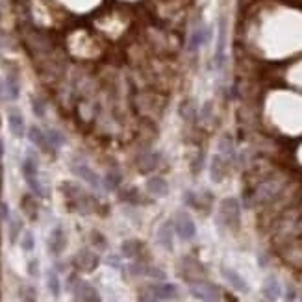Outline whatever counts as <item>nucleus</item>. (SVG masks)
<instances>
[{
	"label": "nucleus",
	"mask_w": 302,
	"mask_h": 302,
	"mask_svg": "<svg viewBox=\"0 0 302 302\" xmlns=\"http://www.w3.org/2000/svg\"><path fill=\"white\" fill-rule=\"evenodd\" d=\"M217 221L221 226H224L226 230H239V224H241V206H239L238 199H222L221 204H219V210H217Z\"/></svg>",
	"instance_id": "1"
},
{
	"label": "nucleus",
	"mask_w": 302,
	"mask_h": 302,
	"mask_svg": "<svg viewBox=\"0 0 302 302\" xmlns=\"http://www.w3.org/2000/svg\"><path fill=\"white\" fill-rule=\"evenodd\" d=\"M189 293L200 302H219L221 300V289L217 284L208 280H197L189 284Z\"/></svg>",
	"instance_id": "2"
},
{
	"label": "nucleus",
	"mask_w": 302,
	"mask_h": 302,
	"mask_svg": "<svg viewBox=\"0 0 302 302\" xmlns=\"http://www.w3.org/2000/svg\"><path fill=\"white\" fill-rule=\"evenodd\" d=\"M171 221H173L174 232L182 241H191L197 236V224L187 211H176Z\"/></svg>",
	"instance_id": "3"
},
{
	"label": "nucleus",
	"mask_w": 302,
	"mask_h": 302,
	"mask_svg": "<svg viewBox=\"0 0 302 302\" xmlns=\"http://www.w3.org/2000/svg\"><path fill=\"white\" fill-rule=\"evenodd\" d=\"M21 169H22V176H24V180H26V183H28V187L32 189L37 197H45L43 185H41V182H39L37 162H35L32 156H26L24 160H22Z\"/></svg>",
	"instance_id": "4"
},
{
	"label": "nucleus",
	"mask_w": 302,
	"mask_h": 302,
	"mask_svg": "<svg viewBox=\"0 0 302 302\" xmlns=\"http://www.w3.org/2000/svg\"><path fill=\"white\" fill-rule=\"evenodd\" d=\"M72 300L74 302H102V297L95 286H91L89 282H76V286L72 287Z\"/></svg>",
	"instance_id": "5"
},
{
	"label": "nucleus",
	"mask_w": 302,
	"mask_h": 302,
	"mask_svg": "<svg viewBox=\"0 0 302 302\" xmlns=\"http://www.w3.org/2000/svg\"><path fill=\"white\" fill-rule=\"evenodd\" d=\"M98 256L89 248H82L74 256V267L82 273H93L98 267Z\"/></svg>",
	"instance_id": "6"
},
{
	"label": "nucleus",
	"mask_w": 302,
	"mask_h": 302,
	"mask_svg": "<svg viewBox=\"0 0 302 302\" xmlns=\"http://www.w3.org/2000/svg\"><path fill=\"white\" fill-rule=\"evenodd\" d=\"M72 173L76 174V176H80L84 182H87L91 187H95V189H98L100 185H102V182H100V178H98V174L93 171L87 163H84V162H74L72 165Z\"/></svg>",
	"instance_id": "7"
},
{
	"label": "nucleus",
	"mask_w": 302,
	"mask_h": 302,
	"mask_svg": "<svg viewBox=\"0 0 302 302\" xmlns=\"http://www.w3.org/2000/svg\"><path fill=\"white\" fill-rule=\"evenodd\" d=\"M47 245H49V252L52 254V256H60V254L65 250V247H67V236H65L63 228L61 226L52 228Z\"/></svg>",
	"instance_id": "8"
},
{
	"label": "nucleus",
	"mask_w": 302,
	"mask_h": 302,
	"mask_svg": "<svg viewBox=\"0 0 302 302\" xmlns=\"http://www.w3.org/2000/svg\"><path fill=\"white\" fill-rule=\"evenodd\" d=\"M226 171H228V160L222 154H215V156L211 158V163H210V178L213 183H221L226 176Z\"/></svg>",
	"instance_id": "9"
},
{
	"label": "nucleus",
	"mask_w": 302,
	"mask_h": 302,
	"mask_svg": "<svg viewBox=\"0 0 302 302\" xmlns=\"http://www.w3.org/2000/svg\"><path fill=\"white\" fill-rule=\"evenodd\" d=\"M173 236H174V226H173V221H165L162 226L158 228V234H156V241L158 245H162L167 252H173L174 250V241H173Z\"/></svg>",
	"instance_id": "10"
},
{
	"label": "nucleus",
	"mask_w": 302,
	"mask_h": 302,
	"mask_svg": "<svg viewBox=\"0 0 302 302\" xmlns=\"http://www.w3.org/2000/svg\"><path fill=\"white\" fill-rule=\"evenodd\" d=\"M150 289L154 291L158 300H174L178 298V286L174 284H169V282H160V284H154L150 286Z\"/></svg>",
	"instance_id": "11"
},
{
	"label": "nucleus",
	"mask_w": 302,
	"mask_h": 302,
	"mask_svg": "<svg viewBox=\"0 0 302 302\" xmlns=\"http://www.w3.org/2000/svg\"><path fill=\"white\" fill-rule=\"evenodd\" d=\"M146 191L156 197V199H165L169 195V183L163 176H150L146 180Z\"/></svg>",
	"instance_id": "12"
},
{
	"label": "nucleus",
	"mask_w": 302,
	"mask_h": 302,
	"mask_svg": "<svg viewBox=\"0 0 302 302\" xmlns=\"http://www.w3.org/2000/svg\"><path fill=\"white\" fill-rule=\"evenodd\" d=\"M222 276H224V280L230 284V286L236 289V291H239V293H248V284H247V280L243 278L241 275H239L238 271L236 269H230V267H222Z\"/></svg>",
	"instance_id": "13"
},
{
	"label": "nucleus",
	"mask_w": 302,
	"mask_h": 302,
	"mask_svg": "<svg viewBox=\"0 0 302 302\" xmlns=\"http://www.w3.org/2000/svg\"><path fill=\"white\" fill-rule=\"evenodd\" d=\"M261 293L263 297L269 302H276L282 297V287L280 282L276 280V276H267L263 280V286H261Z\"/></svg>",
	"instance_id": "14"
},
{
	"label": "nucleus",
	"mask_w": 302,
	"mask_h": 302,
	"mask_svg": "<svg viewBox=\"0 0 302 302\" xmlns=\"http://www.w3.org/2000/svg\"><path fill=\"white\" fill-rule=\"evenodd\" d=\"M8 126H10V132L13 137H17V139L24 137L26 128H24V117L21 115V111L11 109L10 114H8Z\"/></svg>",
	"instance_id": "15"
},
{
	"label": "nucleus",
	"mask_w": 302,
	"mask_h": 302,
	"mask_svg": "<svg viewBox=\"0 0 302 302\" xmlns=\"http://www.w3.org/2000/svg\"><path fill=\"white\" fill-rule=\"evenodd\" d=\"M28 137H30V141H32L33 145L39 146L43 152H56L54 148L50 146L49 139H47V134H45L41 128H37V126H32V128L28 130Z\"/></svg>",
	"instance_id": "16"
},
{
	"label": "nucleus",
	"mask_w": 302,
	"mask_h": 302,
	"mask_svg": "<svg viewBox=\"0 0 302 302\" xmlns=\"http://www.w3.org/2000/svg\"><path fill=\"white\" fill-rule=\"evenodd\" d=\"M224 43H226V24H224V21H221L219 39H217V50H215V65L219 69H222V65H224Z\"/></svg>",
	"instance_id": "17"
},
{
	"label": "nucleus",
	"mask_w": 302,
	"mask_h": 302,
	"mask_svg": "<svg viewBox=\"0 0 302 302\" xmlns=\"http://www.w3.org/2000/svg\"><path fill=\"white\" fill-rule=\"evenodd\" d=\"M22 211H24V215L30 219V221H35L37 219V213H39V208H37V202L33 199L32 195H24L22 197Z\"/></svg>",
	"instance_id": "18"
},
{
	"label": "nucleus",
	"mask_w": 302,
	"mask_h": 302,
	"mask_svg": "<svg viewBox=\"0 0 302 302\" xmlns=\"http://www.w3.org/2000/svg\"><path fill=\"white\" fill-rule=\"evenodd\" d=\"M47 287H49L50 295H52L54 298L60 297V293H61L60 276H58V273H56V271H52V269L47 273Z\"/></svg>",
	"instance_id": "19"
},
{
	"label": "nucleus",
	"mask_w": 302,
	"mask_h": 302,
	"mask_svg": "<svg viewBox=\"0 0 302 302\" xmlns=\"http://www.w3.org/2000/svg\"><path fill=\"white\" fill-rule=\"evenodd\" d=\"M141 248H143V245H141L137 239H128V241L123 243L121 250H123L124 258H137L141 252Z\"/></svg>",
	"instance_id": "20"
},
{
	"label": "nucleus",
	"mask_w": 302,
	"mask_h": 302,
	"mask_svg": "<svg viewBox=\"0 0 302 302\" xmlns=\"http://www.w3.org/2000/svg\"><path fill=\"white\" fill-rule=\"evenodd\" d=\"M45 134H47V139H49V143H50V146H52V148H60L61 145H63L65 143V137L63 135L60 134V132H58V130L56 128H50V130H47V132H45Z\"/></svg>",
	"instance_id": "21"
},
{
	"label": "nucleus",
	"mask_w": 302,
	"mask_h": 302,
	"mask_svg": "<svg viewBox=\"0 0 302 302\" xmlns=\"http://www.w3.org/2000/svg\"><path fill=\"white\" fill-rule=\"evenodd\" d=\"M10 241L11 243H17V239H19V234H21L22 230V222L19 217H10Z\"/></svg>",
	"instance_id": "22"
},
{
	"label": "nucleus",
	"mask_w": 302,
	"mask_h": 302,
	"mask_svg": "<svg viewBox=\"0 0 302 302\" xmlns=\"http://www.w3.org/2000/svg\"><path fill=\"white\" fill-rule=\"evenodd\" d=\"M121 183V174L119 173H114V171H109L106 174V178H104V187L108 189V191H114V189L119 187Z\"/></svg>",
	"instance_id": "23"
},
{
	"label": "nucleus",
	"mask_w": 302,
	"mask_h": 302,
	"mask_svg": "<svg viewBox=\"0 0 302 302\" xmlns=\"http://www.w3.org/2000/svg\"><path fill=\"white\" fill-rule=\"evenodd\" d=\"M33 247H35V239H33V234L30 230H24L21 238V248L24 252H32Z\"/></svg>",
	"instance_id": "24"
},
{
	"label": "nucleus",
	"mask_w": 302,
	"mask_h": 302,
	"mask_svg": "<svg viewBox=\"0 0 302 302\" xmlns=\"http://www.w3.org/2000/svg\"><path fill=\"white\" fill-rule=\"evenodd\" d=\"M6 91H8L10 98H13V100L19 97V82H17L15 76H8L6 78Z\"/></svg>",
	"instance_id": "25"
},
{
	"label": "nucleus",
	"mask_w": 302,
	"mask_h": 302,
	"mask_svg": "<svg viewBox=\"0 0 302 302\" xmlns=\"http://www.w3.org/2000/svg\"><path fill=\"white\" fill-rule=\"evenodd\" d=\"M180 115H182L185 121H193L195 117V109H193V104L187 102V100H183L182 106H180Z\"/></svg>",
	"instance_id": "26"
},
{
	"label": "nucleus",
	"mask_w": 302,
	"mask_h": 302,
	"mask_svg": "<svg viewBox=\"0 0 302 302\" xmlns=\"http://www.w3.org/2000/svg\"><path fill=\"white\" fill-rule=\"evenodd\" d=\"M32 109H33V115H37V117H45V104H43L41 98H33Z\"/></svg>",
	"instance_id": "27"
},
{
	"label": "nucleus",
	"mask_w": 302,
	"mask_h": 302,
	"mask_svg": "<svg viewBox=\"0 0 302 302\" xmlns=\"http://www.w3.org/2000/svg\"><path fill=\"white\" fill-rule=\"evenodd\" d=\"M139 302H160L156 298V295H154V291H152L150 287H146L145 291L139 295Z\"/></svg>",
	"instance_id": "28"
},
{
	"label": "nucleus",
	"mask_w": 302,
	"mask_h": 302,
	"mask_svg": "<svg viewBox=\"0 0 302 302\" xmlns=\"http://www.w3.org/2000/svg\"><path fill=\"white\" fill-rule=\"evenodd\" d=\"M91 241H93V245H97L100 250H104V248H106V239L102 238V234L93 232L91 234Z\"/></svg>",
	"instance_id": "29"
},
{
	"label": "nucleus",
	"mask_w": 302,
	"mask_h": 302,
	"mask_svg": "<svg viewBox=\"0 0 302 302\" xmlns=\"http://www.w3.org/2000/svg\"><path fill=\"white\" fill-rule=\"evenodd\" d=\"M28 275L30 276L39 275V259H30L28 261Z\"/></svg>",
	"instance_id": "30"
},
{
	"label": "nucleus",
	"mask_w": 302,
	"mask_h": 302,
	"mask_svg": "<svg viewBox=\"0 0 302 302\" xmlns=\"http://www.w3.org/2000/svg\"><path fill=\"white\" fill-rule=\"evenodd\" d=\"M0 217L4 219V221H10V208H8V204H0Z\"/></svg>",
	"instance_id": "31"
},
{
	"label": "nucleus",
	"mask_w": 302,
	"mask_h": 302,
	"mask_svg": "<svg viewBox=\"0 0 302 302\" xmlns=\"http://www.w3.org/2000/svg\"><path fill=\"white\" fill-rule=\"evenodd\" d=\"M200 115H202V119H210V115H211V102H206L204 104V108H202V111H200Z\"/></svg>",
	"instance_id": "32"
}]
</instances>
